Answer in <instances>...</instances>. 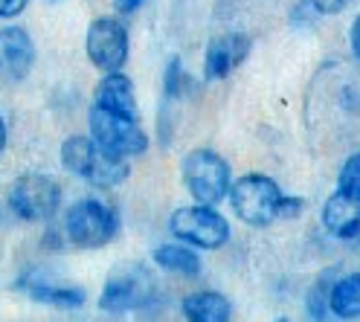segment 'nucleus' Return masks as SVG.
Masks as SVG:
<instances>
[{
	"mask_svg": "<svg viewBox=\"0 0 360 322\" xmlns=\"http://www.w3.org/2000/svg\"><path fill=\"white\" fill-rule=\"evenodd\" d=\"M227 198L238 221H244L247 226H270L276 221V203L282 198V189L274 177L250 172L230 183Z\"/></svg>",
	"mask_w": 360,
	"mask_h": 322,
	"instance_id": "20e7f679",
	"label": "nucleus"
},
{
	"mask_svg": "<svg viewBox=\"0 0 360 322\" xmlns=\"http://www.w3.org/2000/svg\"><path fill=\"white\" fill-rule=\"evenodd\" d=\"M30 299H35L38 305H47V308H61V311H76L84 305L87 293L82 288L73 285H56V282H32V285H20Z\"/></svg>",
	"mask_w": 360,
	"mask_h": 322,
	"instance_id": "dca6fc26",
	"label": "nucleus"
},
{
	"mask_svg": "<svg viewBox=\"0 0 360 322\" xmlns=\"http://www.w3.org/2000/svg\"><path fill=\"white\" fill-rule=\"evenodd\" d=\"M328 290H331V273L320 276L308 293V316L311 319H326L328 314Z\"/></svg>",
	"mask_w": 360,
	"mask_h": 322,
	"instance_id": "a211bd4d",
	"label": "nucleus"
},
{
	"mask_svg": "<svg viewBox=\"0 0 360 322\" xmlns=\"http://www.w3.org/2000/svg\"><path fill=\"white\" fill-rule=\"evenodd\" d=\"M64 236L73 247L99 250L120 236V215L96 198H82L64 212Z\"/></svg>",
	"mask_w": 360,
	"mask_h": 322,
	"instance_id": "f03ea898",
	"label": "nucleus"
},
{
	"mask_svg": "<svg viewBox=\"0 0 360 322\" xmlns=\"http://www.w3.org/2000/svg\"><path fill=\"white\" fill-rule=\"evenodd\" d=\"M180 177H184L186 192L195 198V203H221L230 192V166L218 151L212 148H192L180 160Z\"/></svg>",
	"mask_w": 360,
	"mask_h": 322,
	"instance_id": "7ed1b4c3",
	"label": "nucleus"
},
{
	"mask_svg": "<svg viewBox=\"0 0 360 322\" xmlns=\"http://www.w3.org/2000/svg\"><path fill=\"white\" fill-rule=\"evenodd\" d=\"M305 210V200L302 198H290L282 192L279 203H276V221H288V218H297Z\"/></svg>",
	"mask_w": 360,
	"mask_h": 322,
	"instance_id": "412c9836",
	"label": "nucleus"
},
{
	"mask_svg": "<svg viewBox=\"0 0 360 322\" xmlns=\"http://www.w3.org/2000/svg\"><path fill=\"white\" fill-rule=\"evenodd\" d=\"M94 105L108 108L114 113H122V117L140 120V108H137V96H134V84L125 73H105V79L96 84L94 94Z\"/></svg>",
	"mask_w": 360,
	"mask_h": 322,
	"instance_id": "ddd939ff",
	"label": "nucleus"
},
{
	"mask_svg": "<svg viewBox=\"0 0 360 322\" xmlns=\"http://www.w3.org/2000/svg\"><path fill=\"white\" fill-rule=\"evenodd\" d=\"M323 226L334 238L340 241H352L360 236V198L357 195H349L343 189H337L326 206H323Z\"/></svg>",
	"mask_w": 360,
	"mask_h": 322,
	"instance_id": "f8f14e48",
	"label": "nucleus"
},
{
	"mask_svg": "<svg viewBox=\"0 0 360 322\" xmlns=\"http://www.w3.org/2000/svg\"><path fill=\"white\" fill-rule=\"evenodd\" d=\"M27 4H30V0H0V18H4V20L18 18L20 12L27 9Z\"/></svg>",
	"mask_w": 360,
	"mask_h": 322,
	"instance_id": "5701e85b",
	"label": "nucleus"
},
{
	"mask_svg": "<svg viewBox=\"0 0 360 322\" xmlns=\"http://www.w3.org/2000/svg\"><path fill=\"white\" fill-rule=\"evenodd\" d=\"M6 143H9V131H6V122H4V117H0V154L6 151Z\"/></svg>",
	"mask_w": 360,
	"mask_h": 322,
	"instance_id": "a878e982",
	"label": "nucleus"
},
{
	"mask_svg": "<svg viewBox=\"0 0 360 322\" xmlns=\"http://www.w3.org/2000/svg\"><path fill=\"white\" fill-rule=\"evenodd\" d=\"M87 122H90V140L114 157L128 160L148 148V134L140 128V120H131V117H122V113L94 105Z\"/></svg>",
	"mask_w": 360,
	"mask_h": 322,
	"instance_id": "423d86ee",
	"label": "nucleus"
},
{
	"mask_svg": "<svg viewBox=\"0 0 360 322\" xmlns=\"http://www.w3.org/2000/svg\"><path fill=\"white\" fill-rule=\"evenodd\" d=\"M253 50V38L244 32H224L210 41L207 56H204V79L221 82L227 79L236 67L244 64V58Z\"/></svg>",
	"mask_w": 360,
	"mask_h": 322,
	"instance_id": "9d476101",
	"label": "nucleus"
},
{
	"mask_svg": "<svg viewBox=\"0 0 360 322\" xmlns=\"http://www.w3.org/2000/svg\"><path fill=\"white\" fill-rule=\"evenodd\" d=\"M184 84H186L184 64H180V58H169L166 73H163V94H166V99H180V94H184Z\"/></svg>",
	"mask_w": 360,
	"mask_h": 322,
	"instance_id": "aec40b11",
	"label": "nucleus"
},
{
	"mask_svg": "<svg viewBox=\"0 0 360 322\" xmlns=\"http://www.w3.org/2000/svg\"><path fill=\"white\" fill-rule=\"evenodd\" d=\"M35 64V44L27 30H0V82H24Z\"/></svg>",
	"mask_w": 360,
	"mask_h": 322,
	"instance_id": "9b49d317",
	"label": "nucleus"
},
{
	"mask_svg": "<svg viewBox=\"0 0 360 322\" xmlns=\"http://www.w3.org/2000/svg\"><path fill=\"white\" fill-rule=\"evenodd\" d=\"M328 314L337 319H360V273H343L331 282Z\"/></svg>",
	"mask_w": 360,
	"mask_h": 322,
	"instance_id": "2eb2a0df",
	"label": "nucleus"
},
{
	"mask_svg": "<svg viewBox=\"0 0 360 322\" xmlns=\"http://www.w3.org/2000/svg\"><path fill=\"white\" fill-rule=\"evenodd\" d=\"M84 50L90 64L102 73H117L128 61V30L120 18L102 15L90 20L87 35H84Z\"/></svg>",
	"mask_w": 360,
	"mask_h": 322,
	"instance_id": "6e6552de",
	"label": "nucleus"
},
{
	"mask_svg": "<svg viewBox=\"0 0 360 322\" xmlns=\"http://www.w3.org/2000/svg\"><path fill=\"white\" fill-rule=\"evenodd\" d=\"M180 314L192 322H227L233 319V302L218 290H195L180 302Z\"/></svg>",
	"mask_w": 360,
	"mask_h": 322,
	"instance_id": "4468645a",
	"label": "nucleus"
},
{
	"mask_svg": "<svg viewBox=\"0 0 360 322\" xmlns=\"http://www.w3.org/2000/svg\"><path fill=\"white\" fill-rule=\"evenodd\" d=\"M337 189H343V192L360 198V151H354L343 163L340 174H337Z\"/></svg>",
	"mask_w": 360,
	"mask_h": 322,
	"instance_id": "6ab92c4d",
	"label": "nucleus"
},
{
	"mask_svg": "<svg viewBox=\"0 0 360 322\" xmlns=\"http://www.w3.org/2000/svg\"><path fill=\"white\" fill-rule=\"evenodd\" d=\"M61 163L70 174L87 180L96 189H114L120 183H125L131 174L125 157H114L102 151L90 136H82V134L67 136L61 143Z\"/></svg>",
	"mask_w": 360,
	"mask_h": 322,
	"instance_id": "f257e3e1",
	"label": "nucleus"
},
{
	"mask_svg": "<svg viewBox=\"0 0 360 322\" xmlns=\"http://www.w3.org/2000/svg\"><path fill=\"white\" fill-rule=\"evenodd\" d=\"M169 229L177 241L198 250H221L230 241V221L224 218L212 203H192L180 206L169 218Z\"/></svg>",
	"mask_w": 360,
	"mask_h": 322,
	"instance_id": "39448f33",
	"label": "nucleus"
},
{
	"mask_svg": "<svg viewBox=\"0 0 360 322\" xmlns=\"http://www.w3.org/2000/svg\"><path fill=\"white\" fill-rule=\"evenodd\" d=\"M349 44H352V56L360 61V15L352 20V30H349Z\"/></svg>",
	"mask_w": 360,
	"mask_h": 322,
	"instance_id": "b1692460",
	"label": "nucleus"
},
{
	"mask_svg": "<svg viewBox=\"0 0 360 322\" xmlns=\"http://www.w3.org/2000/svg\"><path fill=\"white\" fill-rule=\"evenodd\" d=\"M151 259L157 267L172 276H186V279L200 276V259L189 244H160V247H154Z\"/></svg>",
	"mask_w": 360,
	"mask_h": 322,
	"instance_id": "f3484780",
	"label": "nucleus"
},
{
	"mask_svg": "<svg viewBox=\"0 0 360 322\" xmlns=\"http://www.w3.org/2000/svg\"><path fill=\"white\" fill-rule=\"evenodd\" d=\"M61 206L58 180L41 172L20 174L9 186V210L20 221H50Z\"/></svg>",
	"mask_w": 360,
	"mask_h": 322,
	"instance_id": "0eeeda50",
	"label": "nucleus"
},
{
	"mask_svg": "<svg viewBox=\"0 0 360 322\" xmlns=\"http://www.w3.org/2000/svg\"><path fill=\"white\" fill-rule=\"evenodd\" d=\"M154 299V285L143 270H122L114 273L102 288L99 308L105 314H125L134 308H146Z\"/></svg>",
	"mask_w": 360,
	"mask_h": 322,
	"instance_id": "1a4fd4ad",
	"label": "nucleus"
},
{
	"mask_svg": "<svg viewBox=\"0 0 360 322\" xmlns=\"http://www.w3.org/2000/svg\"><path fill=\"white\" fill-rule=\"evenodd\" d=\"M354 0H311V6L320 15H340L343 9H349Z\"/></svg>",
	"mask_w": 360,
	"mask_h": 322,
	"instance_id": "4be33fe9",
	"label": "nucleus"
},
{
	"mask_svg": "<svg viewBox=\"0 0 360 322\" xmlns=\"http://www.w3.org/2000/svg\"><path fill=\"white\" fill-rule=\"evenodd\" d=\"M146 4V0H114V6H117V12H122V15H131V12H137L140 6Z\"/></svg>",
	"mask_w": 360,
	"mask_h": 322,
	"instance_id": "393cba45",
	"label": "nucleus"
}]
</instances>
